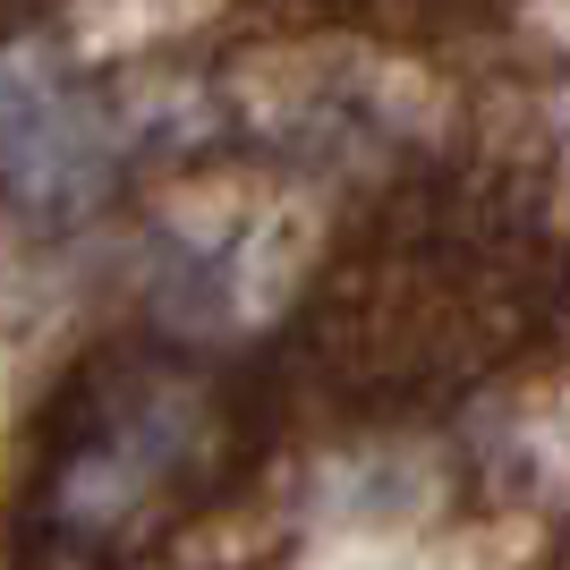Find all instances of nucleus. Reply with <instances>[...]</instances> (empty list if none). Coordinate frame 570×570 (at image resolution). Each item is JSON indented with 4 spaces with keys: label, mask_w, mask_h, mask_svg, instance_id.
Listing matches in <instances>:
<instances>
[]
</instances>
